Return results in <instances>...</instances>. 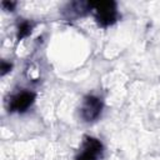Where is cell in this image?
<instances>
[{"instance_id": "obj_1", "label": "cell", "mask_w": 160, "mask_h": 160, "mask_svg": "<svg viewBox=\"0 0 160 160\" xmlns=\"http://www.w3.org/2000/svg\"><path fill=\"white\" fill-rule=\"evenodd\" d=\"M101 155V144L96 139H88L84 149L76 160H99Z\"/></svg>"}, {"instance_id": "obj_2", "label": "cell", "mask_w": 160, "mask_h": 160, "mask_svg": "<svg viewBox=\"0 0 160 160\" xmlns=\"http://www.w3.org/2000/svg\"><path fill=\"white\" fill-rule=\"evenodd\" d=\"M112 4L111 2H101L98 4V19L99 21L104 22V24H110L114 21L115 19V10L111 8Z\"/></svg>"}, {"instance_id": "obj_3", "label": "cell", "mask_w": 160, "mask_h": 160, "mask_svg": "<svg viewBox=\"0 0 160 160\" xmlns=\"http://www.w3.org/2000/svg\"><path fill=\"white\" fill-rule=\"evenodd\" d=\"M100 102L98 101V99L95 98H89L86 101H85V105L82 108V115L85 119L90 120V119H94L98 116L99 111H100Z\"/></svg>"}, {"instance_id": "obj_4", "label": "cell", "mask_w": 160, "mask_h": 160, "mask_svg": "<svg viewBox=\"0 0 160 160\" xmlns=\"http://www.w3.org/2000/svg\"><path fill=\"white\" fill-rule=\"evenodd\" d=\"M32 94L30 92H21L19 95H16L11 102L12 109L15 110H25L31 102H32Z\"/></svg>"}]
</instances>
